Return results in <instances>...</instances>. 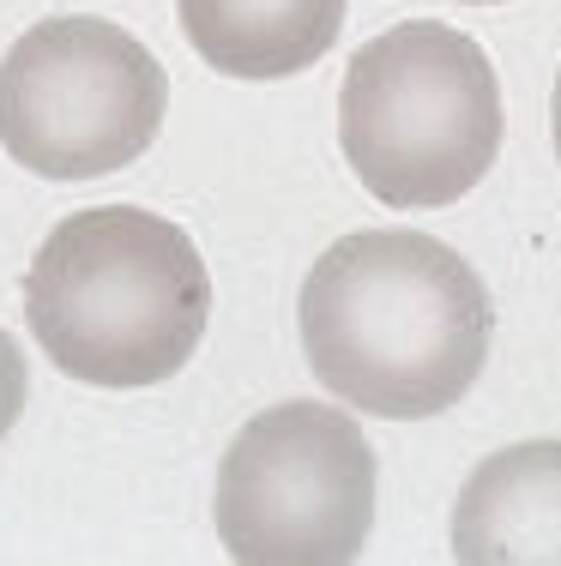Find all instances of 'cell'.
Returning <instances> with one entry per match:
<instances>
[{"instance_id":"obj_1","label":"cell","mask_w":561,"mask_h":566,"mask_svg":"<svg viewBox=\"0 0 561 566\" xmlns=\"http://www.w3.org/2000/svg\"><path fill=\"white\" fill-rule=\"evenodd\" d=\"M302 356L344 410L429 422L477 386L496 307L471 260L423 229H356L302 283Z\"/></svg>"},{"instance_id":"obj_2","label":"cell","mask_w":561,"mask_h":566,"mask_svg":"<svg viewBox=\"0 0 561 566\" xmlns=\"http://www.w3.org/2000/svg\"><path fill=\"white\" fill-rule=\"evenodd\" d=\"M211 319L194 235L139 206L73 211L24 272V326L66 380L139 392L176 380Z\"/></svg>"},{"instance_id":"obj_3","label":"cell","mask_w":561,"mask_h":566,"mask_svg":"<svg viewBox=\"0 0 561 566\" xmlns=\"http://www.w3.org/2000/svg\"><path fill=\"white\" fill-rule=\"evenodd\" d=\"M501 133V78L484 43L453 24H393L344 66V164L393 211L465 199L496 169Z\"/></svg>"},{"instance_id":"obj_4","label":"cell","mask_w":561,"mask_h":566,"mask_svg":"<svg viewBox=\"0 0 561 566\" xmlns=\"http://www.w3.org/2000/svg\"><path fill=\"white\" fill-rule=\"evenodd\" d=\"M164 109V66L110 19H43L0 61V145L49 181H97L139 164Z\"/></svg>"},{"instance_id":"obj_5","label":"cell","mask_w":561,"mask_h":566,"mask_svg":"<svg viewBox=\"0 0 561 566\" xmlns=\"http://www.w3.org/2000/svg\"><path fill=\"white\" fill-rule=\"evenodd\" d=\"M374 531V447L339 403H272L218 464V536L242 566H344Z\"/></svg>"},{"instance_id":"obj_6","label":"cell","mask_w":561,"mask_h":566,"mask_svg":"<svg viewBox=\"0 0 561 566\" xmlns=\"http://www.w3.org/2000/svg\"><path fill=\"white\" fill-rule=\"evenodd\" d=\"M453 560L561 566V440L501 447L453 501Z\"/></svg>"},{"instance_id":"obj_7","label":"cell","mask_w":561,"mask_h":566,"mask_svg":"<svg viewBox=\"0 0 561 566\" xmlns=\"http://www.w3.org/2000/svg\"><path fill=\"white\" fill-rule=\"evenodd\" d=\"M181 36L224 78H290L339 43L344 0H176Z\"/></svg>"},{"instance_id":"obj_8","label":"cell","mask_w":561,"mask_h":566,"mask_svg":"<svg viewBox=\"0 0 561 566\" xmlns=\"http://www.w3.org/2000/svg\"><path fill=\"white\" fill-rule=\"evenodd\" d=\"M24 392H31V374H24V356H19V344L0 332V440L12 434V422H19V410H24Z\"/></svg>"},{"instance_id":"obj_9","label":"cell","mask_w":561,"mask_h":566,"mask_svg":"<svg viewBox=\"0 0 561 566\" xmlns=\"http://www.w3.org/2000/svg\"><path fill=\"white\" fill-rule=\"evenodd\" d=\"M550 139H555V164H561V73H555V97H550Z\"/></svg>"},{"instance_id":"obj_10","label":"cell","mask_w":561,"mask_h":566,"mask_svg":"<svg viewBox=\"0 0 561 566\" xmlns=\"http://www.w3.org/2000/svg\"><path fill=\"white\" fill-rule=\"evenodd\" d=\"M465 7H496V0H465Z\"/></svg>"}]
</instances>
